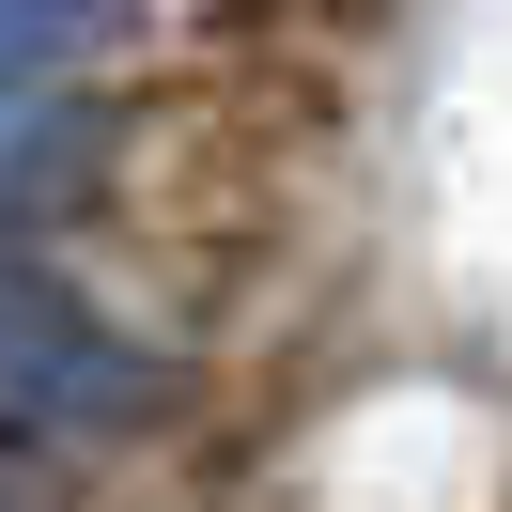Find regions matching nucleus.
<instances>
[{
	"label": "nucleus",
	"mask_w": 512,
	"mask_h": 512,
	"mask_svg": "<svg viewBox=\"0 0 512 512\" xmlns=\"http://www.w3.org/2000/svg\"><path fill=\"white\" fill-rule=\"evenodd\" d=\"M140 404V357L109 342L78 295L47 280H0V419H63V435H94V419Z\"/></svg>",
	"instance_id": "nucleus-1"
},
{
	"label": "nucleus",
	"mask_w": 512,
	"mask_h": 512,
	"mask_svg": "<svg viewBox=\"0 0 512 512\" xmlns=\"http://www.w3.org/2000/svg\"><path fill=\"white\" fill-rule=\"evenodd\" d=\"M94 32H109V0H0V109L32 94L47 63H78Z\"/></svg>",
	"instance_id": "nucleus-2"
}]
</instances>
